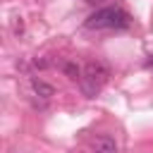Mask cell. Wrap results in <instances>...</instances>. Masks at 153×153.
Here are the masks:
<instances>
[{
	"mask_svg": "<svg viewBox=\"0 0 153 153\" xmlns=\"http://www.w3.org/2000/svg\"><path fill=\"white\" fill-rule=\"evenodd\" d=\"M129 26H131V17L122 7H100L86 19V29H115V31H122V29H129Z\"/></svg>",
	"mask_w": 153,
	"mask_h": 153,
	"instance_id": "obj_1",
	"label": "cell"
},
{
	"mask_svg": "<svg viewBox=\"0 0 153 153\" xmlns=\"http://www.w3.org/2000/svg\"><path fill=\"white\" fill-rule=\"evenodd\" d=\"M108 76H110V72H108V67H105L103 62H86L84 74H81V79H79L81 93H84L86 98H96L98 91L103 88V84L108 81Z\"/></svg>",
	"mask_w": 153,
	"mask_h": 153,
	"instance_id": "obj_2",
	"label": "cell"
},
{
	"mask_svg": "<svg viewBox=\"0 0 153 153\" xmlns=\"http://www.w3.org/2000/svg\"><path fill=\"white\" fill-rule=\"evenodd\" d=\"M88 148L91 153H120V146L110 134H96L88 141Z\"/></svg>",
	"mask_w": 153,
	"mask_h": 153,
	"instance_id": "obj_3",
	"label": "cell"
},
{
	"mask_svg": "<svg viewBox=\"0 0 153 153\" xmlns=\"http://www.w3.org/2000/svg\"><path fill=\"white\" fill-rule=\"evenodd\" d=\"M31 91H33V96H38V98H43V100H48L50 96H55V88H53L50 84L36 79V76H31Z\"/></svg>",
	"mask_w": 153,
	"mask_h": 153,
	"instance_id": "obj_4",
	"label": "cell"
},
{
	"mask_svg": "<svg viewBox=\"0 0 153 153\" xmlns=\"http://www.w3.org/2000/svg\"><path fill=\"white\" fill-rule=\"evenodd\" d=\"M62 72H65L69 79H74V81H79V79H81V74H84V72L79 69V65H76V62H62Z\"/></svg>",
	"mask_w": 153,
	"mask_h": 153,
	"instance_id": "obj_5",
	"label": "cell"
},
{
	"mask_svg": "<svg viewBox=\"0 0 153 153\" xmlns=\"http://www.w3.org/2000/svg\"><path fill=\"white\" fill-rule=\"evenodd\" d=\"M14 31H17V33H22V31H24V22H22V19H17V22H14Z\"/></svg>",
	"mask_w": 153,
	"mask_h": 153,
	"instance_id": "obj_6",
	"label": "cell"
},
{
	"mask_svg": "<svg viewBox=\"0 0 153 153\" xmlns=\"http://www.w3.org/2000/svg\"><path fill=\"white\" fill-rule=\"evenodd\" d=\"M146 67H153V57H148V60H146Z\"/></svg>",
	"mask_w": 153,
	"mask_h": 153,
	"instance_id": "obj_7",
	"label": "cell"
}]
</instances>
